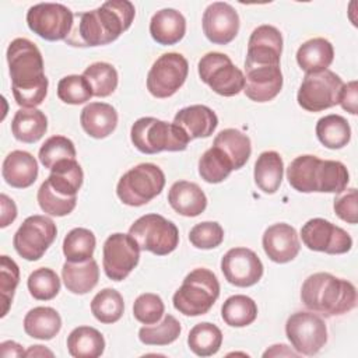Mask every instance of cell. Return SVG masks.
<instances>
[{
  "label": "cell",
  "mask_w": 358,
  "mask_h": 358,
  "mask_svg": "<svg viewBox=\"0 0 358 358\" xmlns=\"http://www.w3.org/2000/svg\"><path fill=\"white\" fill-rule=\"evenodd\" d=\"M136 8L129 0H110L101 7L74 14V24L66 42L71 46H102L116 41L134 20Z\"/></svg>",
  "instance_id": "obj_1"
},
{
  "label": "cell",
  "mask_w": 358,
  "mask_h": 358,
  "mask_svg": "<svg viewBox=\"0 0 358 358\" xmlns=\"http://www.w3.org/2000/svg\"><path fill=\"white\" fill-rule=\"evenodd\" d=\"M11 90L21 108H36L48 94L43 57L38 46L27 38H15L7 48Z\"/></svg>",
  "instance_id": "obj_2"
},
{
  "label": "cell",
  "mask_w": 358,
  "mask_h": 358,
  "mask_svg": "<svg viewBox=\"0 0 358 358\" xmlns=\"http://www.w3.org/2000/svg\"><path fill=\"white\" fill-rule=\"evenodd\" d=\"M301 299L309 310L331 317L357 306V289L352 282L330 273H315L303 281Z\"/></svg>",
  "instance_id": "obj_3"
},
{
  "label": "cell",
  "mask_w": 358,
  "mask_h": 358,
  "mask_svg": "<svg viewBox=\"0 0 358 358\" xmlns=\"http://www.w3.org/2000/svg\"><path fill=\"white\" fill-rule=\"evenodd\" d=\"M220 296V282L217 275L208 268H194L190 271L178 291L173 294L172 302L176 310L185 316L206 315Z\"/></svg>",
  "instance_id": "obj_4"
},
{
  "label": "cell",
  "mask_w": 358,
  "mask_h": 358,
  "mask_svg": "<svg viewBox=\"0 0 358 358\" xmlns=\"http://www.w3.org/2000/svg\"><path fill=\"white\" fill-rule=\"evenodd\" d=\"M133 145L143 154L161 151H183L189 144L186 133L173 123L145 116L137 119L130 129Z\"/></svg>",
  "instance_id": "obj_5"
},
{
  "label": "cell",
  "mask_w": 358,
  "mask_h": 358,
  "mask_svg": "<svg viewBox=\"0 0 358 358\" xmlns=\"http://www.w3.org/2000/svg\"><path fill=\"white\" fill-rule=\"evenodd\" d=\"M165 186L162 169L150 162L138 164L119 179L116 194L119 200L130 207H140L157 197Z\"/></svg>",
  "instance_id": "obj_6"
},
{
  "label": "cell",
  "mask_w": 358,
  "mask_h": 358,
  "mask_svg": "<svg viewBox=\"0 0 358 358\" xmlns=\"http://www.w3.org/2000/svg\"><path fill=\"white\" fill-rule=\"evenodd\" d=\"M129 235L136 241L140 250L157 256L169 255L179 245L178 227L159 214H145L137 218L129 228Z\"/></svg>",
  "instance_id": "obj_7"
},
{
  "label": "cell",
  "mask_w": 358,
  "mask_h": 358,
  "mask_svg": "<svg viewBox=\"0 0 358 358\" xmlns=\"http://www.w3.org/2000/svg\"><path fill=\"white\" fill-rule=\"evenodd\" d=\"M200 80L215 94L234 96L243 91L245 74L221 52L206 53L197 64Z\"/></svg>",
  "instance_id": "obj_8"
},
{
  "label": "cell",
  "mask_w": 358,
  "mask_h": 358,
  "mask_svg": "<svg viewBox=\"0 0 358 358\" xmlns=\"http://www.w3.org/2000/svg\"><path fill=\"white\" fill-rule=\"evenodd\" d=\"M343 80L331 70L305 74L298 94V105L308 112H320L338 103Z\"/></svg>",
  "instance_id": "obj_9"
},
{
  "label": "cell",
  "mask_w": 358,
  "mask_h": 358,
  "mask_svg": "<svg viewBox=\"0 0 358 358\" xmlns=\"http://www.w3.org/2000/svg\"><path fill=\"white\" fill-rule=\"evenodd\" d=\"M57 235L56 224L46 215H29L15 231L13 245L15 252L25 260H39Z\"/></svg>",
  "instance_id": "obj_10"
},
{
  "label": "cell",
  "mask_w": 358,
  "mask_h": 358,
  "mask_svg": "<svg viewBox=\"0 0 358 358\" xmlns=\"http://www.w3.org/2000/svg\"><path fill=\"white\" fill-rule=\"evenodd\" d=\"M29 29L42 39L66 41L74 24V14L59 3H38L27 13Z\"/></svg>",
  "instance_id": "obj_11"
},
{
  "label": "cell",
  "mask_w": 358,
  "mask_h": 358,
  "mask_svg": "<svg viewBox=\"0 0 358 358\" xmlns=\"http://www.w3.org/2000/svg\"><path fill=\"white\" fill-rule=\"evenodd\" d=\"M285 334L292 348L302 355H315L327 341L324 320L313 312H295L285 323Z\"/></svg>",
  "instance_id": "obj_12"
},
{
  "label": "cell",
  "mask_w": 358,
  "mask_h": 358,
  "mask_svg": "<svg viewBox=\"0 0 358 358\" xmlns=\"http://www.w3.org/2000/svg\"><path fill=\"white\" fill-rule=\"evenodd\" d=\"M189 63L176 52L161 55L147 74V90L155 98L172 96L186 81Z\"/></svg>",
  "instance_id": "obj_13"
},
{
  "label": "cell",
  "mask_w": 358,
  "mask_h": 358,
  "mask_svg": "<svg viewBox=\"0 0 358 358\" xmlns=\"http://www.w3.org/2000/svg\"><path fill=\"white\" fill-rule=\"evenodd\" d=\"M102 255L106 277L113 281H122L138 264L140 248L129 234L116 232L106 238Z\"/></svg>",
  "instance_id": "obj_14"
},
{
  "label": "cell",
  "mask_w": 358,
  "mask_h": 358,
  "mask_svg": "<svg viewBox=\"0 0 358 358\" xmlns=\"http://www.w3.org/2000/svg\"><path fill=\"white\" fill-rule=\"evenodd\" d=\"M301 238L308 249L327 255H343L352 248L350 234L324 218L306 221L301 228Z\"/></svg>",
  "instance_id": "obj_15"
},
{
  "label": "cell",
  "mask_w": 358,
  "mask_h": 358,
  "mask_svg": "<svg viewBox=\"0 0 358 358\" xmlns=\"http://www.w3.org/2000/svg\"><path fill=\"white\" fill-rule=\"evenodd\" d=\"M221 270L229 284L246 288L260 281L263 263L252 249L232 248L222 256Z\"/></svg>",
  "instance_id": "obj_16"
},
{
  "label": "cell",
  "mask_w": 358,
  "mask_h": 358,
  "mask_svg": "<svg viewBox=\"0 0 358 358\" xmlns=\"http://www.w3.org/2000/svg\"><path fill=\"white\" fill-rule=\"evenodd\" d=\"M203 32L215 45H227L235 39L239 31L238 11L228 3H211L203 13Z\"/></svg>",
  "instance_id": "obj_17"
},
{
  "label": "cell",
  "mask_w": 358,
  "mask_h": 358,
  "mask_svg": "<svg viewBox=\"0 0 358 358\" xmlns=\"http://www.w3.org/2000/svg\"><path fill=\"white\" fill-rule=\"evenodd\" d=\"M282 53L281 32L273 25H260L253 29L248 42L245 67L280 66Z\"/></svg>",
  "instance_id": "obj_18"
},
{
  "label": "cell",
  "mask_w": 358,
  "mask_h": 358,
  "mask_svg": "<svg viewBox=\"0 0 358 358\" xmlns=\"http://www.w3.org/2000/svg\"><path fill=\"white\" fill-rule=\"evenodd\" d=\"M245 95L255 102L274 99L282 88V73L280 66H249L245 67Z\"/></svg>",
  "instance_id": "obj_19"
},
{
  "label": "cell",
  "mask_w": 358,
  "mask_h": 358,
  "mask_svg": "<svg viewBox=\"0 0 358 358\" xmlns=\"http://www.w3.org/2000/svg\"><path fill=\"white\" fill-rule=\"evenodd\" d=\"M262 245L267 257L280 264L294 260L301 249L295 228L285 222H277L268 227L263 234Z\"/></svg>",
  "instance_id": "obj_20"
},
{
  "label": "cell",
  "mask_w": 358,
  "mask_h": 358,
  "mask_svg": "<svg viewBox=\"0 0 358 358\" xmlns=\"http://www.w3.org/2000/svg\"><path fill=\"white\" fill-rule=\"evenodd\" d=\"M173 124L180 127L189 140L210 137L218 126L215 112L206 105H190L182 108L173 117Z\"/></svg>",
  "instance_id": "obj_21"
},
{
  "label": "cell",
  "mask_w": 358,
  "mask_h": 358,
  "mask_svg": "<svg viewBox=\"0 0 358 358\" xmlns=\"http://www.w3.org/2000/svg\"><path fill=\"white\" fill-rule=\"evenodd\" d=\"M1 176L4 182L11 187H29L38 178V162L35 157L28 151H11L3 161Z\"/></svg>",
  "instance_id": "obj_22"
},
{
  "label": "cell",
  "mask_w": 358,
  "mask_h": 358,
  "mask_svg": "<svg viewBox=\"0 0 358 358\" xmlns=\"http://www.w3.org/2000/svg\"><path fill=\"white\" fill-rule=\"evenodd\" d=\"M169 206L183 217H197L207 207V197L194 182L178 180L168 192Z\"/></svg>",
  "instance_id": "obj_23"
},
{
  "label": "cell",
  "mask_w": 358,
  "mask_h": 358,
  "mask_svg": "<svg viewBox=\"0 0 358 358\" xmlns=\"http://www.w3.org/2000/svg\"><path fill=\"white\" fill-rule=\"evenodd\" d=\"M80 123L90 137L105 138L117 126V112L109 103L90 102L81 110Z\"/></svg>",
  "instance_id": "obj_24"
},
{
  "label": "cell",
  "mask_w": 358,
  "mask_h": 358,
  "mask_svg": "<svg viewBox=\"0 0 358 358\" xmlns=\"http://www.w3.org/2000/svg\"><path fill=\"white\" fill-rule=\"evenodd\" d=\"M150 34L159 45H175L186 34V20L175 8H162L151 17Z\"/></svg>",
  "instance_id": "obj_25"
},
{
  "label": "cell",
  "mask_w": 358,
  "mask_h": 358,
  "mask_svg": "<svg viewBox=\"0 0 358 358\" xmlns=\"http://www.w3.org/2000/svg\"><path fill=\"white\" fill-rule=\"evenodd\" d=\"M333 59V45L324 38H312L303 42L296 50V62L306 74L327 70Z\"/></svg>",
  "instance_id": "obj_26"
},
{
  "label": "cell",
  "mask_w": 358,
  "mask_h": 358,
  "mask_svg": "<svg viewBox=\"0 0 358 358\" xmlns=\"http://www.w3.org/2000/svg\"><path fill=\"white\" fill-rule=\"evenodd\" d=\"M62 278L67 291L77 295H84L92 291L98 284V263L94 259L81 263L66 262L62 267Z\"/></svg>",
  "instance_id": "obj_27"
},
{
  "label": "cell",
  "mask_w": 358,
  "mask_h": 358,
  "mask_svg": "<svg viewBox=\"0 0 358 358\" xmlns=\"http://www.w3.org/2000/svg\"><path fill=\"white\" fill-rule=\"evenodd\" d=\"M48 130V117L36 108H21L15 112L11 122L13 136L22 143H36Z\"/></svg>",
  "instance_id": "obj_28"
},
{
  "label": "cell",
  "mask_w": 358,
  "mask_h": 358,
  "mask_svg": "<svg viewBox=\"0 0 358 358\" xmlns=\"http://www.w3.org/2000/svg\"><path fill=\"white\" fill-rule=\"evenodd\" d=\"M284 175V162L278 152L264 151L255 162V183L266 193L273 194L278 190Z\"/></svg>",
  "instance_id": "obj_29"
},
{
  "label": "cell",
  "mask_w": 358,
  "mask_h": 358,
  "mask_svg": "<svg viewBox=\"0 0 358 358\" xmlns=\"http://www.w3.org/2000/svg\"><path fill=\"white\" fill-rule=\"evenodd\" d=\"M84 173L80 164L73 159L59 161L48 176V185L59 194L64 197H77V192L83 185Z\"/></svg>",
  "instance_id": "obj_30"
},
{
  "label": "cell",
  "mask_w": 358,
  "mask_h": 358,
  "mask_svg": "<svg viewBox=\"0 0 358 358\" xmlns=\"http://www.w3.org/2000/svg\"><path fill=\"white\" fill-rule=\"evenodd\" d=\"M62 329L59 312L50 306H36L24 317V331L38 340H52Z\"/></svg>",
  "instance_id": "obj_31"
},
{
  "label": "cell",
  "mask_w": 358,
  "mask_h": 358,
  "mask_svg": "<svg viewBox=\"0 0 358 358\" xmlns=\"http://www.w3.org/2000/svg\"><path fill=\"white\" fill-rule=\"evenodd\" d=\"M67 350L74 358H98L103 354L105 338L91 326H78L67 336Z\"/></svg>",
  "instance_id": "obj_32"
},
{
  "label": "cell",
  "mask_w": 358,
  "mask_h": 358,
  "mask_svg": "<svg viewBox=\"0 0 358 358\" xmlns=\"http://www.w3.org/2000/svg\"><path fill=\"white\" fill-rule=\"evenodd\" d=\"M350 182L345 165L340 161L319 159L315 172V189L319 193H343Z\"/></svg>",
  "instance_id": "obj_33"
},
{
  "label": "cell",
  "mask_w": 358,
  "mask_h": 358,
  "mask_svg": "<svg viewBox=\"0 0 358 358\" xmlns=\"http://www.w3.org/2000/svg\"><path fill=\"white\" fill-rule=\"evenodd\" d=\"M213 145H217L228 155L235 171L241 169L249 161L252 154L250 138L238 129L221 130L215 136Z\"/></svg>",
  "instance_id": "obj_34"
},
{
  "label": "cell",
  "mask_w": 358,
  "mask_h": 358,
  "mask_svg": "<svg viewBox=\"0 0 358 358\" xmlns=\"http://www.w3.org/2000/svg\"><path fill=\"white\" fill-rule=\"evenodd\" d=\"M317 140L330 150L345 147L351 140V127L340 115H326L316 123Z\"/></svg>",
  "instance_id": "obj_35"
},
{
  "label": "cell",
  "mask_w": 358,
  "mask_h": 358,
  "mask_svg": "<svg viewBox=\"0 0 358 358\" xmlns=\"http://www.w3.org/2000/svg\"><path fill=\"white\" fill-rule=\"evenodd\" d=\"M222 344V331L210 322H201L192 327L187 336L189 348L199 357H210L218 352Z\"/></svg>",
  "instance_id": "obj_36"
},
{
  "label": "cell",
  "mask_w": 358,
  "mask_h": 358,
  "mask_svg": "<svg viewBox=\"0 0 358 358\" xmlns=\"http://www.w3.org/2000/svg\"><path fill=\"white\" fill-rule=\"evenodd\" d=\"M235 171L228 155L217 145L210 147L199 159V175L207 183H220Z\"/></svg>",
  "instance_id": "obj_37"
},
{
  "label": "cell",
  "mask_w": 358,
  "mask_h": 358,
  "mask_svg": "<svg viewBox=\"0 0 358 358\" xmlns=\"http://www.w3.org/2000/svg\"><path fill=\"white\" fill-rule=\"evenodd\" d=\"M221 316L231 327H245L256 320L257 305L250 296L232 295L222 303Z\"/></svg>",
  "instance_id": "obj_38"
},
{
  "label": "cell",
  "mask_w": 358,
  "mask_h": 358,
  "mask_svg": "<svg viewBox=\"0 0 358 358\" xmlns=\"http://www.w3.org/2000/svg\"><path fill=\"white\" fill-rule=\"evenodd\" d=\"M96 239L92 231L87 228H73L63 241V255L66 262L81 263L92 259Z\"/></svg>",
  "instance_id": "obj_39"
},
{
  "label": "cell",
  "mask_w": 358,
  "mask_h": 358,
  "mask_svg": "<svg viewBox=\"0 0 358 358\" xmlns=\"http://www.w3.org/2000/svg\"><path fill=\"white\" fill-rule=\"evenodd\" d=\"M91 312L94 317L101 323H116L124 312L123 296L113 288H103L92 298Z\"/></svg>",
  "instance_id": "obj_40"
},
{
  "label": "cell",
  "mask_w": 358,
  "mask_h": 358,
  "mask_svg": "<svg viewBox=\"0 0 358 358\" xmlns=\"http://www.w3.org/2000/svg\"><path fill=\"white\" fill-rule=\"evenodd\" d=\"M320 158L315 155H299L287 168L288 183L301 193H312L315 189V172Z\"/></svg>",
  "instance_id": "obj_41"
},
{
  "label": "cell",
  "mask_w": 358,
  "mask_h": 358,
  "mask_svg": "<svg viewBox=\"0 0 358 358\" xmlns=\"http://www.w3.org/2000/svg\"><path fill=\"white\" fill-rule=\"evenodd\" d=\"M83 76L87 78L92 88L94 96L105 98L115 92L119 81V76L116 69L110 63L96 62L90 64Z\"/></svg>",
  "instance_id": "obj_42"
},
{
  "label": "cell",
  "mask_w": 358,
  "mask_h": 358,
  "mask_svg": "<svg viewBox=\"0 0 358 358\" xmlns=\"http://www.w3.org/2000/svg\"><path fill=\"white\" fill-rule=\"evenodd\" d=\"M182 331L179 320L172 315H165L155 326H144L138 330V340L145 345H168L173 343Z\"/></svg>",
  "instance_id": "obj_43"
},
{
  "label": "cell",
  "mask_w": 358,
  "mask_h": 358,
  "mask_svg": "<svg viewBox=\"0 0 358 358\" xmlns=\"http://www.w3.org/2000/svg\"><path fill=\"white\" fill-rule=\"evenodd\" d=\"M27 287L29 294L35 299L50 301L60 291V280L52 268L39 267L29 274L27 280Z\"/></svg>",
  "instance_id": "obj_44"
},
{
  "label": "cell",
  "mask_w": 358,
  "mask_h": 358,
  "mask_svg": "<svg viewBox=\"0 0 358 358\" xmlns=\"http://www.w3.org/2000/svg\"><path fill=\"white\" fill-rule=\"evenodd\" d=\"M57 96L69 105H81L94 96L92 88L84 76L70 74L57 83Z\"/></svg>",
  "instance_id": "obj_45"
},
{
  "label": "cell",
  "mask_w": 358,
  "mask_h": 358,
  "mask_svg": "<svg viewBox=\"0 0 358 358\" xmlns=\"http://www.w3.org/2000/svg\"><path fill=\"white\" fill-rule=\"evenodd\" d=\"M76 154L74 143L70 138L64 136H52L45 140L39 148L38 157L45 168L52 169L59 161L76 158Z\"/></svg>",
  "instance_id": "obj_46"
},
{
  "label": "cell",
  "mask_w": 358,
  "mask_h": 358,
  "mask_svg": "<svg viewBox=\"0 0 358 358\" xmlns=\"http://www.w3.org/2000/svg\"><path fill=\"white\" fill-rule=\"evenodd\" d=\"M36 200L43 213L55 217L69 215L76 208V204H77V197H64L56 193L48 185L46 180L38 189Z\"/></svg>",
  "instance_id": "obj_47"
},
{
  "label": "cell",
  "mask_w": 358,
  "mask_h": 358,
  "mask_svg": "<svg viewBox=\"0 0 358 358\" xmlns=\"http://www.w3.org/2000/svg\"><path fill=\"white\" fill-rule=\"evenodd\" d=\"M20 282V268L17 263L8 256L0 257V294H1V317H4L10 309L14 298L15 288Z\"/></svg>",
  "instance_id": "obj_48"
},
{
  "label": "cell",
  "mask_w": 358,
  "mask_h": 358,
  "mask_svg": "<svg viewBox=\"0 0 358 358\" xmlns=\"http://www.w3.org/2000/svg\"><path fill=\"white\" fill-rule=\"evenodd\" d=\"M165 310V305L159 295L152 292L141 294L133 303V315L143 324H154L159 322Z\"/></svg>",
  "instance_id": "obj_49"
},
{
  "label": "cell",
  "mask_w": 358,
  "mask_h": 358,
  "mask_svg": "<svg viewBox=\"0 0 358 358\" xmlns=\"http://www.w3.org/2000/svg\"><path fill=\"white\" fill-rule=\"evenodd\" d=\"M189 241L197 249H214L222 243L224 229L215 221H204L190 229Z\"/></svg>",
  "instance_id": "obj_50"
},
{
  "label": "cell",
  "mask_w": 358,
  "mask_h": 358,
  "mask_svg": "<svg viewBox=\"0 0 358 358\" xmlns=\"http://www.w3.org/2000/svg\"><path fill=\"white\" fill-rule=\"evenodd\" d=\"M357 189H350L345 193L334 199V211L337 217L348 224H357L358 221V207H357Z\"/></svg>",
  "instance_id": "obj_51"
},
{
  "label": "cell",
  "mask_w": 358,
  "mask_h": 358,
  "mask_svg": "<svg viewBox=\"0 0 358 358\" xmlns=\"http://www.w3.org/2000/svg\"><path fill=\"white\" fill-rule=\"evenodd\" d=\"M338 103L351 115L358 113V83L350 81L343 85Z\"/></svg>",
  "instance_id": "obj_52"
},
{
  "label": "cell",
  "mask_w": 358,
  "mask_h": 358,
  "mask_svg": "<svg viewBox=\"0 0 358 358\" xmlns=\"http://www.w3.org/2000/svg\"><path fill=\"white\" fill-rule=\"evenodd\" d=\"M1 204V217H0V228L8 227L17 218V206L15 203L4 193L0 194Z\"/></svg>",
  "instance_id": "obj_53"
},
{
  "label": "cell",
  "mask_w": 358,
  "mask_h": 358,
  "mask_svg": "<svg viewBox=\"0 0 358 358\" xmlns=\"http://www.w3.org/2000/svg\"><path fill=\"white\" fill-rule=\"evenodd\" d=\"M0 354L4 358H8V357H24L25 351L22 350V347L18 343L8 340V341H3L0 344Z\"/></svg>",
  "instance_id": "obj_54"
},
{
  "label": "cell",
  "mask_w": 358,
  "mask_h": 358,
  "mask_svg": "<svg viewBox=\"0 0 358 358\" xmlns=\"http://www.w3.org/2000/svg\"><path fill=\"white\" fill-rule=\"evenodd\" d=\"M298 357L296 351H292L285 344H274L267 351H264L263 357Z\"/></svg>",
  "instance_id": "obj_55"
},
{
  "label": "cell",
  "mask_w": 358,
  "mask_h": 358,
  "mask_svg": "<svg viewBox=\"0 0 358 358\" xmlns=\"http://www.w3.org/2000/svg\"><path fill=\"white\" fill-rule=\"evenodd\" d=\"M45 355H49V357H53V352L48 348H45L43 345H31L27 351H25V355L24 357H45Z\"/></svg>",
  "instance_id": "obj_56"
}]
</instances>
